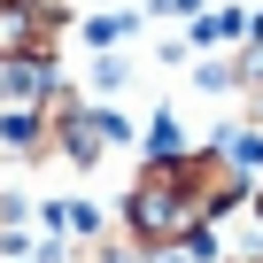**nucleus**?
Masks as SVG:
<instances>
[{
  "label": "nucleus",
  "instance_id": "obj_1",
  "mask_svg": "<svg viewBox=\"0 0 263 263\" xmlns=\"http://www.w3.org/2000/svg\"><path fill=\"white\" fill-rule=\"evenodd\" d=\"M240 201H248V171L224 147H171V155H147L140 178H132L124 240L147 255H178V248H201L209 224Z\"/></svg>",
  "mask_w": 263,
  "mask_h": 263
},
{
  "label": "nucleus",
  "instance_id": "obj_2",
  "mask_svg": "<svg viewBox=\"0 0 263 263\" xmlns=\"http://www.w3.org/2000/svg\"><path fill=\"white\" fill-rule=\"evenodd\" d=\"M116 140H124V116H108V108H93L78 93H54V108H47V155H62L70 171H93Z\"/></svg>",
  "mask_w": 263,
  "mask_h": 263
},
{
  "label": "nucleus",
  "instance_id": "obj_3",
  "mask_svg": "<svg viewBox=\"0 0 263 263\" xmlns=\"http://www.w3.org/2000/svg\"><path fill=\"white\" fill-rule=\"evenodd\" d=\"M62 8L54 0H0V62H54Z\"/></svg>",
  "mask_w": 263,
  "mask_h": 263
},
{
  "label": "nucleus",
  "instance_id": "obj_4",
  "mask_svg": "<svg viewBox=\"0 0 263 263\" xmlns=\"http://www.w3.org/2000/svg\"><path fill=\"white\" fill-rule=\"evenodd\" d=\"M70 263H155V255H147V248H132V240L116 232V240H85Z\"/></svg>",
  "mask_w": 263,
  "mask_h": 263
},
{
  "label": "nucleus",
  "instance_id": "obj_5",
  "mask_svg": "<svg viewBox=\"0 0 263 263\" xmlns=\"http://www.w3.org/2000/svg\"><path fill=\"white\" fill-rule=\"evenodd\" d=\"M240 93H248L255 116H263V24H255V39L240 47Z\"/></svg>",
  "mask_w": 263,
  "mask_h": 263
},
{
  "label": "nucleus",
  "instance_id": "obj_6",
  "mask_svg": "<svg viewBox=\"0 0 263 263\" xmlns=\"http://www.w3.org/2000/svg\"><path fill=\"white\" fill-rule=\"evenodd\" d=\"M255 217H263V186H255Z\"/></svg>",
  "mask_w": 263,
  "mask_h": 263
},
{
  "label": "nucleus",
  "instance_id": "obj_7",
  "mask_svg": "<svg viewBox=\"0 0 263 263\" xmlns=\"http://www.w3.org/2000/svg\"><path fill=\"white\" fill-rule=\"evenodd\" d=\"M232 263H263V255H232Z\"/></svg>",
  "mask_w": 263,
  "mask_h": 263
}]
</instances>
